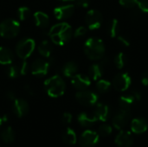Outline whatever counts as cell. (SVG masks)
Returning a JSON list of instances; mask_svg holds the SVG:
<instances>
[{
	"mask_svg": "<svg viewBox=\"0 0 148 147\" xmlns=\"http://www.w3.org/2000/svg\"><path fill=\"white\" fill-rule=\"evenodd\" d=\"M14 61L13 52L7 47H0V64L10 65Z\"/></svg>",
	"mask_w": 148,
	"mask_h": 147,
	"instance_id": "obj_19",
	"label": "cell"
},
{
	"mask_svg": "<svg viewBox=\"0 0 148 147\" xmlns=\"http://www.w3.org/2000/svg\"><path fill=\"white\" fill-rule=\"evenodd\" d=\"M72 119H73V116L70 113H64L62 114V121L63 122V124L65 125H68V124H70L71 121H72Z\"/></svg>",
	"mask_w": 148,
	"mask_h": 147,
	"instance_id": "obj_37",
	"label": "cell"
},
{
	"mask_svg": "<svg viewBox=\"0 0 148 147\" xmlns=\"http://www.w3.org/2000/svg\"><path fill=\"white\" fill-rule=\"evenodd\" d=\"M127 61V59L126 55L122 52H120L114 57V65L116 66V68L118 69H122L125 67Z\"/></svg>",
	"mask_w": 148,
	"mask_h": 147,
	"instance_id": "obj_28",
	"label": "cell"
},
{
	"mask_svg": "<svg viewBox=\"0 0 148 147\" xmlns=\"http://www.w3.org/2000/svg\"><path fill=\"white\" fill-rule=\"evenodd\" d=\"M77 120L79 122V124L83 126V127H90L92 126H94L95 124V122L97 121L96 118L95 117L94 114H89L88 113H81L78 117H77Z\"/></svg>",
	"mask_w": 148,
	"mask_h": 147,
	"instance_id": "obj_18",
	"label": "cell"
},
{
	"mask_svg": "<svg viewBox=\"0 0 148 147\" xmlns=\"http://www.w3.org/2000/svg\"><path fill=\"white\" fill-rule=\"evenodd\" d=\"M141 82L144 86H148V71H146L141 77Z\"/></svg>",
	"mask_w": 148,
	"mask_h": 147,
	"instance_id": "obj_40",
	"label": "cell"
},
{
	"mask_svg": "<svg viewBox=\"0 0 148 147\" xmlns=\"http://www.w3.org/2000/svg\"><path fill=\"white\" fill-rule=\"evenodd\" d=\"M54 16L57 20H66L69 18L75 12L74 4H65L57 6L54 9Z\"/></svg>",
	"mask_w": 148,
	"mask_h": 147,
	"instance_id": "obj_13",
	"label": "cell"
},
{
	"mask_svg": "<svg viewBox=\"0 0 148 147\" xmlns=\"http://www.w3.org/2000/svg\"><path fill=\"white\" fill-rule=\"evenodd\" d=\"M114 143L118 147H131L134 144V136L128 131H121L117 134Z\"/></svg>",
	"mask_w": 148,
	"mask_h": 147,
	"instance_id": "obj_15",
	"label": "cell"
},
{
	"mask_svg": "<svg viewBox=\"0 0 148 147\" xmlns=\"http://www.w3.org/2000/svg\"><path fill=\"white\" fill-rule=\"evenodd\" d=\"M34 20L36 25L42 29L47 28L49 24V16L42 11H36L34 14Z\"/></svg>",
	"mask_w": 148,
	"mask_h": 147,
	"instance_id": "obj_20",
	"label": "cell"
},
{
	"mask_svg": "<svg viewBox=\"0 0 148 147\" xmlns=\"http://www.w3.org/2000/svg\"><path fill=\"white\" fill-rule=\"evenodd\" d=\"M60 1H62V2H70V1H75V0H60Z\"/></svg>",
	"mask_w": 148,
	"mask_h": 147,
	"instance_id": "obj_45",
	"label": "cell"
},
{
	"mask_svg": "<svg viewBox=\"0 0 148 147\" xmlns=\"http://www.w3.org/2000/svg\"><path fill=\"white\" fill-rule=\"evenodd\" d=\"M111 85L112 83L107 80H104V79H100L97 81L96 82V89L99 93L101 94H103V93H106L108 92L110 88H111Z\"/></svg>",
	"mask_w": 148,
	"mask_h": 147,
	"instance_id": "obj_27",
	"label": "cell"
},
{
	"mask_svg": "<svg viewBox=\"0 0 148 147\" xmlns=\"http://www.w3.org/2000/svg\"><path fill=\"white\" fill-rule=\"evenodd\" d=\"M87 33V27L85 26H80L78 27L75 32H74V36L75 37H81L82 36H84Z\"/></svg>",
	"mask_w": 148,
	"mask_h": 147,
	"instance_id": "obj_36",
	"label": "cell"
},
{
	"mask_svg": "<svg viewBox=\"0 0 148 147\" xmlns=\"http://www.w3.org/2000/svg\"><path fill=\"white\" fill-rule=\"evenodd\" d=\"M6 97H7L9 100H10V101H14V100L16 99V94H15L13 91L9 90V91L6 93Z\"/></svg>",
	"mask_w": 148,
	"mask_h": 147,
	"instance_id": "obj_41",
	"label": "cell"
},
{
	"mask_svg": "<svg viewBox=\"0 0 148 147\" xmlns=\"http://www.w3.org/2000/svg\"><path fill=\"white\" fill-rule=\"evenodd\" d=\"M83 49L88 58L93 61H98L104 57L106 48L102 40L97 37H90L86 40Z\"/></svg>",
	"mask_w": 148,
	"mask_h": 147,
	"instance_id": "obj_2",
	"label": "cell"
},
{
	"mask_svg": "<svg viewBox=\"0 0 148 147\" xmlns=\"http://www.w3.org/2000/svg\"><path fill=\"white\" fill-rule=\"evenodd\" d=\"M12 110H13V113L16 115V117L22 118V117L25 116L28 113V112H29V104L23 99L16 98L13 101Z\"/></svg>",
	"mask_w": 148,
	"mask_h": 147,
	"instance_id": "obj_14",
	"label": "cell"
},
{
	"mask_svg": "<svg viewBox=\"0 0 148 147\" xmlns=\"http://www.w3.org/2000/svg\"><path fill=\"white\" fill-rule=\"evenodd\" d=\"M76 5L81 8H88L90 4V0H75Z\"/></svg>",
	"mask_w": 148,
	"mask_h": 147,
	"instance_id": "obj_39",
	"label": "cell"
},
{
	"mask_svg": "<svg viewBox=\"0 0 148 147\" xmlns=\"http://www.w3.org/2000/svg\"><path fill=\"white\" fill-rule=\"evenodd\" d=\"M77 70H78V65L76 64V62H75L73 61L66 62L63 65L62 68V75L65 77H72V76H74L76 74Z\"/></svg>",
	"mask_w": 148,
	"mask_h": 147,
	"instance_id": "obj_23",
	"label": "cell"
},
{
	"mask_svg": "<svg viewBox=\"0 0 148 147\" xmlns=\"http://www.w3.org/2000/svg\"><path fill=\"white\" fill-rule=\"evenodd\" d=\"M131 130L135 134H141L147 132L148 129V123L144 118H135L131 121Z\"/></svg>",
	"mask_w": 148,
	"mask_h": 147,
	"instance_id": "obj_16",
	"label": "cell"
},
{
	"mask_svg": "<svg viewBox=\"0 0 148 147\" xmlns=\"http://www.w3.org/2000/svg\"><path fill=\"white\" fill-rule=\"evenodd\" d=\"M119 33V21L114 18L113 19L108 26V34L112 38H114L118 36Z\"/></svg>",
	"mask_w": 148,
	"mask_h": 147,
	"instance_id": "obj_29",
	"label": "cell"
},
{
	"mask_svg": "<svg viewBox=\"0 0 148 147\" xmlns=\"http://www.w3.org/2000/svg\"><path fill=\"white\" fill-rule=\"evenodd\" d=\"M36 42L32 38H23L18 42L16 46V53L17 56L23 60L29 58L34 52Z\"/></svg>",
	"mask_w": 148,
	"mask_h": 147,
	"instance_id": "obj_5",
	"label": "cell"
},
{
	"mask_svg": "<svg viewBox=\"0 0 148 147\" xmlns=\"http://www.w3.org/2000/svg\"><path fill=\"white\" fill-rule=\"evenodd\" d=\"M136 5L144 13H148V0H138Z\"/></svg>",
	"mask_w": 148,
	"mask_h": 147,
	"instance_id": "obj_33",
	"label": "cell"
},
{
	"mask_svg": "<svg viewBox=\"0 0 148 147\" xmlns=\"http://www.w3.org/2000/svg\"><path fill=\"white\" fill-rule=\"evenodd\" d=\"M49 36L53 43L58 46H62L72 38V27L65 22L58 23L50 28L49 31Z\"/></svg>",
	"mask_w": 148,
	"mask_h": 147,
	"instance_id": "obj_1",
	"label": "cell"
},
{
	"mask_svg": "<svg viewBox=\"0 0 148 147\" xmlns=\"http://www.w3.org/2000/svg\"><path fill=\"white\" fill-rule=\"evenodd\" d=\"M133 94L134 95L135 99H136V101H140L141 100V94L139 92V91H135L133 93Z\"/></svg>",
	"mask_w": 148,
	"mask_h": 147,
	"instance_id": "obj_42",
	"label": "cell"
},
{
	"mask_svg": "<svg viewBox=\"0 0 148 147\" xmlns=\"http://www.w3.org/2000/svg\"><path fill=\"white\" fill-rule=\"evenodd\" d=\"M49 66H50V64L49 62L45 61L44 59L38 58V59H36L32 62V64L30 66V72L35 76L42 77L48 74Z\"/></svg>",
	"mask_w": 148,
	"mask_h": 147,
	"instance_id": "obj_10",
	"label": "cell"
},
{
	"mask_svg": "<svg viewBox=\"0 0 148 147\" xmlns=\"http://www.w3.org/2000/svg\"><path fill=\"white\" fill-rule=\"evenodd\" d=\"M0 137H1V139L4 143L10 144L15 139V133H14L13 129L10 126H7V127H5L4 129L2 130Z\"/></svg>",
	"mask_w": 148,
	"mask_h": 147,
	"instance_id": "obj_26",
	"label": "cell"
},
{
	"mask_svg": "<svg viewBox=\"0 0 148 147\" xmlns=\"http://www.w3.org/2000/svg\"><path fill=\"white\" fill-rule=\"evenodd\" d=\"M20 32V23L15 19L8 18L0 23V36L5 39H12Z\"/></svg>",
	"mask_w": 148,
	"mask_h": 147,
	"instance_id": "obj_4",
	"label": "cell"
},
{
	"mask_svg": "<svg viewBox=\"0 0 148 147\" xmlns=\"http://www.w3.org/2000/svg\"><path fill=\"white\" fill-rule=\"evenodd\" d=\"M16 16L20 21H25L30 16V10L26 6L19 7L16 10Z\"/></svg>",
	"mask_w": 148,
	"mask_h": 147,
	"instance_id": "obj_30",
	"label": "cell"
},
{
	"mask_svg": "<svg viewBox=\"0 0 148 147\" xmlns=\"http://www.w3.org/2000/svg\"><path fill=\"white\" fill-rule=\"evenodd\" d=\"M62 140L65 144L67 145H75L77 141V137H76V133L75 132L68 127L62 133Z\"/></svg>",
	"mask_w": 148,
	"mask_h": 147,
	"instance_id": "obj_25",
	"label": "cell"
},
{
	"mask_svg": "<svg viewBox=\"0 0 148 147\" xmlns=\"http://www.w3.org/2000/svg\"><path fill=\"white\" fill-rule=\"evenodd\" d=\"M25 90H26V92H27L29 94H30V95H34V94H35L33 89H32V88H30V86H29V85H26V86H25Z\"/></svg>",
	"mask_w": 148,
	"mask_h": 147,
	"instance_id": "obj_43",
	"label": "cell"
},
{
	"mask_svg": "<svg viewBox=\"0 0 148 147\" xmlns=\"http://www.w3.org/2000/svg\"><path fill=\"white\" fill-rule=\"evenodd\" d=\"M130 115H131V113L129 109L120 108V110H118L115 113L113 118V120H112L113 126L118 130L123 129L127 126L130 119Z\"/></svg>",
	"mask_w": 148,
	"mask_h": 147,
	"instance_id": "obj_9",
	"label": "cell"
},
{
	"mask_svg": "<svg viewBox=\"0 0 148 147\" xmlns=\"http://www.w3.org/2000/svg\"><path fill=\"white\" fill-rule=\"evenodd\" d=\"M71 84L78 91L86 90L91 85V79L86 75L75 74L71 77Z\"/></svg>",
	"mask_w": 148,
	"mask_h": 147,
	"instance_id": "obj_12",
	"label": "cell"
},
{
	"mask_svg": "<svg viewBox=\"0 0 148 147\" xmlns=\"http://www.w3.org/2000/svg\"><path fill=\"white\" fill-rule=\"evenodd\" d=\"M2 123H3V120H2V117H0V127L2 126Z\"/></svg>",
	"mask_w": 148,
	"mask_h": 147,
	"instance_id": "obj_44",
	"label": "cell"
},
{
	"mask_svg": "<svg viewBox=\"0 0 148 147\" xmlns=\"http://www.w3.org/2000/svg\"><path fill=\"white\" fill-rule=\"evenodd\" d=\"M103 66L102 63H95L92 64L88 69V75L89 77L93 81H98L101 79L103 75Z\"/></svg>",
	"mask_w": 148,
	"mask_h": 147,
	"instance_id": "obj_21",
	"label": "cell"
},
{
	"mask_svg": "<svg viewBox=\"0 0 148 147\" xmlns=\"http://www.w3.org/2000/svg\"><path fill=\"white\" fill-rule=\"evenodd\" d=\"M20 71H21V75H25L28 74L29 70V66L28 64V62H26V60H23L20 64Z\"/></svg>",
	"mask_w": 148,
	"mask_h": 147,
	"instance_id": "obj_35",
	"label": "cell"
},
{
	"mask_svg": "<svg viewBox=\"0 0 148 147\" xmlns=\"http://www.w3.org/2000/svg\"><path fill=\"white\" fill-rule=\"evenodd\" d=\"M117 39H118V41H119L123 46H125V47H128V46L130 45L129 40H128L126 36H117Z\"/></svg>",
	"mask_w": 148,
	"mask_h": 147,
	"instance_id": "obj_38",
	"label": "cell"
},
{
	"mask_svg": "<svg viewBox=\"0 0 148 147\" xmlns=\"http://www.w3.org/2000/svg\"><path fill=\"white\" fill-rule=\"evenodd\" d=\"M44 88L49 96L52 98H58L64 94L66 83L60 75H56L45 80Z\"/></svg>",
	"mask_w": 148,
	"mask_h": 147,
	"instance_id": "obj_3",
	"label": "cell"
},
{
	"mask_svg": "<svg viewBox=\"0 0 148 147\" xmlns=\"http://www.w3.org/2000/svg\"><path fill=\"white\" fill-rule=\"evenodd\" d=\"M53 51V47L50 43V42H49L48 40H44L42 42H40V44L38 45V52L41 55L49 58L50 57L51 54Z\"/></svg>",
	"mask_w": 148,
	"mask_h": 147,
	"instance_id": "obj_24",
	"label": "cell"
},
{
	"mask_svg": "<svg viewBox=\"0 0 148 147\" xmlns=\"http://www.w3.org/2000/svg\"><path fill=\"white\" fill-rule=\"evenodd\" d=\"M113 132V128L110 125L108 124H102L101 126H99L97 133L101 137H108Z\"/></svg>",
	"mask_w": 148,
	"mask_h": 147,
	"instance_id": "obj_31",
	"label": "cell"
},
{
	"mask_svg": "<svg viewBox=\"0 0 148 147\" xmlns=\"http://www.w3.org/2000/svg\"><path fill=\"white\" fill-rule=\"evenodd\" d=\"M131 83H132L131 76L127 73L123 72V73H119L114 76V78L113 79L112 85L116 91L125 92L129 88Z\"/></svg>",
	"mask_w": 148,
	"mask_h": 147,
	"instance_id": "obj_8",
	"label": "cell"
},
{
	"mask_svg": "<svg viewBox=\"0 0 148 147\" xmlns=\"http://www.w3.org/2000/svg\"><path fill=\"white\" fill-rule=\"evenodd\" d=\"M136 102V99L134 95L132 94H123L119 98V105L121 108H125V109H129Z\"/></svg>",
	"mask_w": 148,
	"mask_h": 147,
	"instance_id": "obj_22",
	"label": "cell"
},
{
	"mask_svg": "<svg viewBox=\"0 0 148 147\" xmlns=\"http://www.w3.org/2000/svg\"><path fill=\"white\" fill-rule=\"evenodd\" d=\"M94 115L97 120L105 122L109 117V107L108 105L103 103H98L95 107Z\"/></svg>",
	"mask_w": 148,
	"mask_h": 147,
	"instance_id": "obj_17",
	"label": "cell"
},
{
	"mask_svg": "<svg viewBox=\"0 0 148 147\" xmlns=\"http://www.w3.org/2000/svg\"><path fill=\"white\" fill-rule=\"evenodd\" d=\"M7 75L10 78H16L19 75H21V71H20V67L19 65H11L8 70H7Z\"/></svg>",
	"mask_w": 148,
	"mask_h": 147,
	"instance_id": "obj_32",
	"label": "cell"
},
{
	"mask_svg": "<svg viewBox=\"0 0 148 147\" xmlns=\"http://www.w3.org/2000/svg\"><path fill=\"white\" fill-rule=\"evenodd\" d=\"M138 0H119V3L126 8H133L136 5Z\"/></svg>",
	"mask_w": 148,
	"mask_h": 147,
	"instance_id": "obj_34",
	"label": "cell"
},
{
	"mask_svg": "<svg viewBox=\"0 0 148 147\" xmlns=\"http://www.w3.org/2000/svg\"><path fill=\"white\" fill-rule=\"evenodd\" d=\"M102 22H103V16L99 10L92 9L86 13L85 23L88 29L91 30L98 29L101 26Z\"/></svg>",
	"mask_w": 148,
	"mask_h": 147,
	"instance_id": "obj_6",
	"label": "cell"
},
{
	"mask_svg": "<svg viewBox=\"0 0 148 147\" xmlns=\"http://www.w3.org/2000/svg\"><path fill=\"white\" fill-rule=\"evenodd\" d=\"M100 136L97 132L86 130L80 137V145L82 147H94L97 145Z\"/></svg>",
	"mask_w": 148,
	"mask_h": 147,
	"instance_id": "obj_11",
	"label": "cell"
},
{
	"mask_svg": "<svg viewBox=\"0 0 148 147\" xmlns=\"http://www.w3.org/2000/svg\"><path fill=\"white\" fill-rule=\"evenodd\" d=\"M75 99L81 105L91 107L97 103L99 96L95 92L89 90H82L75 94Z\"/></svg>",
	"mask_w": 148,
	"mask_h": 147,
	"instance_id": "obj_7",
	"label": "cell"
}]
</instances>
